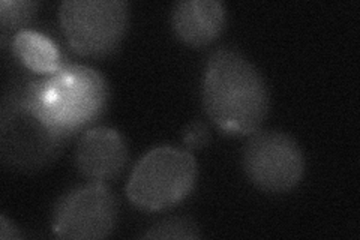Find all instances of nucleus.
I'll use <instances>...</instances> for the list:
<instances>
[{
	"label": "nucleus",
	"instance_id": "7",
	"mask_svg": "<svg viewBox=\"0 0 360 240\" xmlns=\"http://www.w3.org/2000/svg\"><path fill=\"white\" fill-rule=\"evenodd\" d=\"M117 203L99 182L78 187L63 196L54 209L53 232L68 240L104 239L115 230Z\"/></svg>",
	"mask_w": 360,
	"mask_h": 240
},
{
	"label": "nucleus",
	"instance_id": "12",
	"mask_svg": "<svg viewBox=\"0 0 360 240\" xmlns=\"http://www.w3.org/2000/svg\"><path fill=\"white\" fill-rule=\"evenodd\" d=\"M200 236V228L189 218L162 220L144 234L146 239H198Z\"/></svg>",
	"mask_w": 360,
	"mask_h": 240
},
{
	"label": "nucleus",
	"instance_id": "14",
	"mask_svg": "<svg viewBox=\"0 0 360 240\" xmlns=\"http://www.w3.org/2000/svg\"><path fill=\"white\" fill-rule=\"evenodd\" d=\"M0 239L9 240V239H20V233L14 227L13 222H9L5 215L0 216Z\"/></svg>",
	"mask_w": 360,
	"mask_h": 240
},
{
	"label": "nucleus",
	"instance_id": "5",
	"mask_svg": "<svg viewBox=\"0 0 360 240\" xmlns=\"http://www.w3.org/2000/svg\"><path fill=\"white\" fill-rule=\"evenodd\" d=\"M59 18L75 53L107 56L125 35L128 4L123 0H66L59 8Z\"/></svg>",
	"mask_w": 360,
	"mask_h": 240
},
{
	"label": "nucleus",
	"instance_id": "9",
	"mask_svg": "<svg viewBox=\"0 0 360 240\" xmlns=\"http://www.w3.org/2000/svg\"><path fill=\"white\" fill-rule=\"evenodd\" d=\"M225 26V8L219 0H185L173 9V27L179 39L193 47L215 41Z\"/></svg>",
	"mask_w": 360,
	"mask_h": 240
},
{
	"label": "nucleus",
	"instance_id": "4",
	"mask_svg": "<svg viewBox=\"0 0 360 240\" xmlns=\"http://www.w3.org/2000/svg\"><path fill=\"white\" fill-rule=\"evenodd\" d=\"M65 140L27 106L20 92L5 99L0 122L5 163L22 170H38L59 155Z\"/></svg>",
	"mask_w": 360,
	"mask_h": 240
},
{
	"label": "nucleus",
	"instance_id": "11",
	"mask_svg": "<svg viewBox=\"0 0 360 240\" xmlns=\"http://www.w3.org/2000/svg\"><path fill=\"white\" fill-rule=\"evenodd\" d=\"M37 2L29 0H2L0 2V21L4 30H21L35 15Z\"/></svg>",
	"mask_w": 360,
	"mask_h": 240
},
{
	"label": "nucleus",
	"instance_id": "8",
	"mask_svg": "<svg viewBox=\"0 0 360 240\" xmlns=\"http://www.w3.org/2000/svg\"><path fill=\"white\" fill-rule=\"evenodd\" d=\"M128 163V147L120 132L105 127L89 130L78 141L75 164L90 182L117 177Z\"/></svg>",
	"mask_w": 360,
	"mask_h": 240
},
{
	"label": "nucleus",
	"instance_id": "3",
	"mask_svg": "<svg viewBox=\"0 0 360 240\" xmlns=\"http://www.w3.org/2000/svg\"><path fill=\"white\" fill-rule=\"evenodd\" d=\"M195 180L197 161L188 151L170 146L155 147L135 164L127 196L141 210H164L186 198Z\"/></svg>",
	"mask_w": 360,
	"mask_h": 240
},
{
	"label": "nucleus",
	"instance_id": "1",
	"mask_svg": "<svg viewBox=\"0 0 360 240\" xmlns=\"http://www.w3.org/2000/svg\"><path fill=\"white\" fill-rule=\"evenodd\" d=\"M202 104L209 119L229 135H251L269 111V90L262 74L234 50L213 53L202 77Z\"/></svg>",
	"mask_w": 360,
	"mask_h": 240
},
{
	"label": "nucleus",
	"instance_id": "2",
	"mask_svg": "<svg viewBox=\"0 0 360 240\" xmlns=\"http://www.w3.org/2000/svg\"><path fill=\"white\" fill-rule=\"evenodd\" d=\"M20 94L50 128L68 139L101 116L108 87L92 68L66 63L58 72L33 80Z\"/></svg>",
	"mask_w": 360,
	"mask_h": 240
},
{
	"label": "nucleus",
	"instance_id": "6",
	"mask_svg": "<svg viewBox=\"0 0 360 240\" xmlns=\"http://www.w3.org/2000/svg\"><path fill=\"white\" fill-rule=\"evenodd\" d=\"M243 167L255 187L267 192H285L302 180L305 158L290 135L257 131L245 146Z\"/></svg>",
	"mask_w": 360,
	"mask_h": 240
},
{
	"label": "nucleus",
	"instance_id": "13",
	"mask_svg": "<svg viewBox=\"0 0 360 240\" xmlns=\"http://www.w3.org/2000/svg\"><path fill=\"white\" fill-rule=\"evenodd\" d=\"M182 140L184 144L188 149H201L207 146L209 140H210V134L207 127L200 120H194L186 125V128L182 132Z\"/></svg>",
	"mask_w": 360,
	"mask_h": 240
},
{
	"label": "nucleus",
	"instance_id": "10",
	"mask_svg": "<svg viewBox=\"0 0 360 240\" xmlns=\"http://www.w3.org/2000/svg\"><path fill=\"white\" fill-rule=\"evenodd\" d=\"M13 50L21 63L30 71L50 75L58 72L63 63L62 53L51 38L32 29H21L13 39Z\"/></svg>",
	"mask_w": 360,
	"mask_h": 240
}]
</instances>
